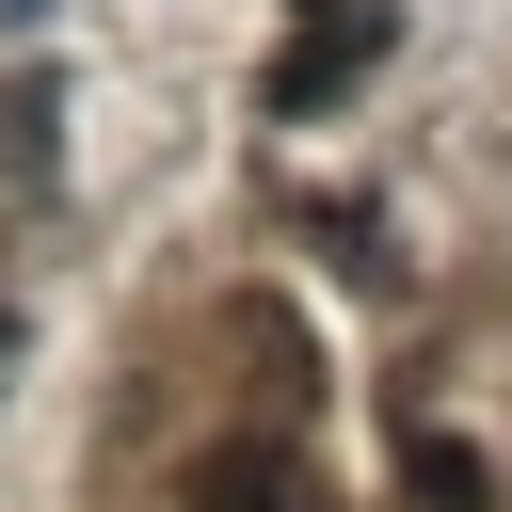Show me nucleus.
I'll return each mask as SVG.
<instances>
[{
	"instance_id": "obj_1",
	"label": "nucleus",
	"mask_w": 512,
	"mask_h": 512,
	"mask_svg": "<svg viewBox=\"0 0 512 512\" xmlns=\"http://www.w3.org/2000/svg\"><path fill=\"white\" fill-rule=\"evenodd\" d=\"M176 512H320V464H304L288 432H224V448H192Z\"/></svg>"
},
{
	"instance_id": "obj_2",
	"label": "nucleus",
	"mask_w": 512,
	"mask_h": 512,
	"mask_svg": "<svg viewBox=\"0 0 512 512\" xmlns=\"http://www.w3.org/2000/svg\"><path fill=\"white\" fill-rule=\"evenodd\" d=\"M384 32H400V16H384V0H352V16H336V32H304V48H288V64H272V112H320V96H336V80H368V64H384Z\"/></svg>"
},
{
	"instance_id": "obj_3",
	"label": "nucleus",
	"mask_w": 512,
	"mask_h": 512,
	"mask_svg": "<svg viewBox=\"0 0 512 512\" xmlns=\"http://www.w3.org/2000/svg\"><path fill=\"white\" fill-rule=\"evenodd\" d=\"M496 480H480V448L464 432H416V512H480Z\"/></svg>"
},
{
	"instance_id": "obj_4",
	"label": "nucleus",
	"mask_w": 512,
	"mask_h": 512,
	"mask_svg": "<svg viewBox=\"0 0 512 512\" xmlns=\"http://www.w3.org/2000/svg\"><path fill=\"white\" fill-rule=\"evenodd\" d=\"M0 384H16V320H0Z\"/></svg>"
}]
</instances>
